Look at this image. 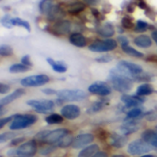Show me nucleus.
Masks as SVG:
<instances>
[{
    "instance_id": "f257e3e1",
    "label": "nucleus",
    "mask_w": 157,
    "mask_h": 157,
    "mask_svg": "<svg viewBox=\"0 0 157 157\" xmlns=\"http://www.w3.org/2000/svg\"><path fill=\"white\" fill-rule=\"evenodd\" d=\"M112 87L121 93H127L132 88V80L123 75H121L116 68L112 69L109 73V77Z\"/></svg>"
},
{
    "instance_id": "f03ea898",
    "label": "nucleus",
    "mask_w": 157,
    "mask_h": 157,
    "mask_svg": "<svg viewBox=\"0 0 157 157\" xmlns=\"http://www.w3.org/2000/svg\"><path fill=\"white\" fill-rule=\"evenodd\" d=\"M116 69L123 75L132 79H135L138 75H142L143 68L141 65L137 63H133L127 61H121L118 64Z\"/></svg>"
},
{
    "instance_id": "7ed1b4c3",
    "label": "nucleus",
    "mask_w": 157,
    "mask_h": 157,
    "mask_svg": "<svg viewBox=\"0 0 157 157\" xmlns=\"http://www.w3.org/2000/svg\"><path fill=\"white\" fill-rule=\"evenodd\" d=\"M38 118L35 115L32 114H25V115H17L16 118L13 120L11 122L9 128L10 130L17 131V130H21L28 128L34 124L37 121Z\"/></svg>"
},
{
    "instance_id": "20e7f679",
    "label": "nucleus",
    "mask_w": 157,
    "mask_h": 157,
    "mask_svg": "<svg viewBox=\"0 0 157 157\" xmlns=\"http://www.w3.org/2000/svg\"><path fill=\"white\" fill-rule=\"evenodd\" d=\"M57 97L63 101H80L86 98V93L81 89H63L57 92Z\"/></svg>"
},
{
    "instance_id": "39448f33",
    "label": "nucleus",
    "mask_w": 157,
    "mask_h": 157,
    "mask_svg": "<svg viewBox=\"0 0 157 157\" xmlns=\"http://www.w3.org/2000/svg\"><path fill=\"white\" fill-rule=\"evenodd\" d=\"M117 41L113 39L96 40L88 46V49L94 52H105L113 51L117 48Z\"/></svg>"
},
{
    "instance_id": "423d86ee",
    "label": "nucleus",
    "mask_w": 157,
    "mask_h": 157,
    "mask_svg": "<svg viewBox=\"0 0 157 157\" xmlns=\"http://www.w3.org/2000/svg\"><path fill=\"white\" fill-rule=\"evenodd\" d=\"M153 146L143 139L135 140L132 142L128 146V153L132 155H140L152 151Z\"/></svg>"
},
{
    "instance_id": "0eeeda50",
    "label": "nucleus",
    "mask_w": 157,
    "mask_h": 157,
    "mask_svg": "<svg viewBox=\"0 0 157 157\" xmlns=\"http://www.w3.org/2000/svg\"><path fill=\"white\" fill-rule=\"evenodd\" d=\"M50 81V78L46 75H30L23 78L20 81V84L24 87H35L40 86L47 84Z\"/></svg>"
},
{
    "instance_id": "6e6552de",
    "label": "nucleus",
    "mask_w": 157,
    "mask_h": 157,
    "mask_svg": "<svg viewBox=\"0 0 157 157\" xmlns=\"http://www.w3.org/2000/svg\"><path fill=\"white\" fill-rule=\"evenodd\" d=\"M27 105L33 108L39 113H48L54 107L53 101L48 99H31L27 101Z\"/></svg>"
},
{
    "instance_id": "1a4fd4ad",
    "label": "nucleus",
    "mask_w": 157,
    "mask_h": 157,
    "mask_svg": "<svg viewBox=\"0 0 157 157\" xmlns=\"http://www.w3.org/2000/svg\"><path fill=\"white\" fill-rule=\"evenodd\" d=\"M37 152V144L35 141H29L21 144L17 150L16 155L18 157H32L35 155Z\"/></svg>"
},
{
    "instance_id": "9d476101",
    "label": "nucleus",
    "mask_w": 157,
    "mask_h": 157,
    "mask_svg": "<svg viewBox=\"0 0 157 157\" xmlns=\"http://www.w3.org/2000/svg\"><path fill=\"white\" fill-rule=\"evenodd\" d=\"M88 91L92 94L98 96H109L111 93L110 86L103 82H96L88 87Z\"/></svg>"
},
{
    "instance_id": "9b49d317",
    "label": "nucleus",
    "mask_w": 157,
    "mask_h": 157,
    "mask_svg": "<svg viewBox=\"0 0 157 157\" xmlns=\"http://www.w3.org/2000/svg\"><path fill=\"white\" fill-rule=\"evenodd\" d=\"M94 141V135L91 133H83L77 135L75 138H74L72 147L74 149H81L89 144H91Z\"/></svg>"
},
{
    "instance_id": "f8f14e48",
    "label": "nucleus",
    "mask_w": 157,
    "mask_h": 157,
    "mask_svg": "<svg viewBox=\"0 0 157 157\" xmlns=\"http://www.w3.org/2000/svg\"><path fill=\"white\" fill-rule=\"evenodd\" d=\"M68 134V131L66 129H57L49 133V135L45 139V143L49 144H57L65 135Z\"/></svg>"
},
{
    "instance_id": "ddd939ff",
    "label": "nucleus",
    "mask_w": 157,
    "mask_h": 157,
    "mask_svg": "<svg viewBox=\"0 0 157 157\" xmlns=\"http://www.w3.org/2000/svg\"><path fill=\"white\" fill-rule=\"evenodd\" d=\"M81 111L76 105H66L61 109V114L67 120H75L79 117Z\"/></svg>"
},
{
    "instance_id": "4468645a",
    "label": "nucleus",
    "mask_w": 157,
    "mask_h": 157,
    "mask_svg": "<svg viewBox=\"0 0 157 157\" xmlns=\"http://www.w3.org/2000/svg\"><path fill=\"white\" fill-rule=\"evenodd\" d=\"M52 32L57 35L68 34L71 30V22L68 20H59L52 26Z\"/></svg>"
},
{
    "instance_id": "2eb2a0df",
    "label": "nucleus",
    "mask_w": 157,
    "mask_h": 157,
    "mask_svg": "<svg viewBox=\"0 0 157 157\" xmlns=\"http://www.w3.org/2000/svg\"><path fill=\"white\" fill-rule=\"evenodd\" d=\"M121 101L129 108H136L144 102V98L140 96H131V95H123L121 97Z\"/></svg>"
},
{
    "instance_id": "dca6fc26",
    "label": "nucleus",
    "mask_w": 157,
    "mask_h": 157,
    "mask_svg": "<svg viewBox=\"0 0 157 157\" xmlns=\"http://www.w3.org/2000/svg\"><path fill=\"white\" fill-rule=\"evenodd\" d=\"M140 129L139 123L134 121V119H132V121H127L124 122L121 127V132L123 135H129L132 133H134Z\"/></svg>"
},
{
    "instance_id": "f3484780",
    "label": "nucleus",
    "mask_w": 157,
    "mask_h": 157,
    "mask_svg": "<svg viewBox=\"0 0 157 157\" xmlns=\"http://www.w3.org/2000/svg\"><path fill=\"white\" fill-rule=\"evenodd\" d=\"M24 94H25V90H24L23 88H18V89L15 90L14 92H12V93L9 94L8 96H6V97L1 98V100H0V107L3 108L4 106L10 104V103L13 102L14 100H16V99L19 98L20 97H22Z\"/></svg>"
},
{
    "instance_id": "a211bd4d",
    "label": "nucleus",
    "mask_w": 157,
    "mask_h": 157,
    "mask_svg": "<svg viewBox=\"0 0 157 157\" xmlns=\"http://www.w3.org/2000/svg\"><path fill=\"white\" fill-rule=\"evenodd\" d=\"M97 32L99 36L104 38H110L115 34V29L112 24L104 23L97 28Z\"/></svg>"
},
{
    "instance_id": "6ab92c4d",
    "label": "nucleus",
    "mask_w": 157,
    "mask_h": 157,
    "mask_svg": "<svg viewBox=\"0 0 157 157\" xmlns=\"http://www.w3.org/2000/svg\"><path fill=\"white\" fill-rule=\"evenodd\" d=\"M142 139L153 147L157 148V132L153 130H146L142 134Z\"/></svg>"
},
{
    "instance_id": "aec40b11",
    "label": "nucleus",
    "mask_w": 157,
    "mask_h": 157,
    "mask_svg": "<svg viewBox=\"0 0 157 157\" xmlns=\"http://www.w3.org/2000/svg\"><path fill=\"white\" fill-rule=\"evenodd\" d=\"M69 41L73 45H75L76 47H79V48L85 47L86 45V37L83 34L78 33V32L71 34L70 37H69Z\"/></svg>"
},
{
    "instance_id": "412c9836",
    "label": "nucleus",
    "mask_w": 157,
    "mask_h": 157,
    "mask_svg": "<svg viewBox=\"0 0 157 157\" xmlns=\"http://www.w3.org/2000/svg\"><path fill=\"white\" fill-rule=\"evenodd\" d=\"M134 44L141 48H149L152 46V40L147 35H140L136 37L133 40Z\"/></svg>"
},
{
    "instance_id": "4be33fe9",
    "label": "nucleus",
    "mask_w": 157,
    "mask_h": 157,
    "mask_svg": "<svg viewBox=\"0 0 157 157\" xmlns=\"http://www.w3.org/2000/svg\"><path fill=\"white\" fill-rule=\"evenodd\" d=\"M127 144V139L124 135L112 134L110 136V144L116 148H122Z\"/></svg>"
},
{
    "instance_id": "5701e85b",
    "label": "nucleus",
    "mask_w": 157,
    "mask_h": 157,
    "mask_svg": "<svg viewBox=\"0 0 157 157\" xmlns=\"http://www.w3.org/2000/svg\"><path fill=\"white\" fill-rule=\"evenodd\" d=\"M98 150H99L98 145H97V144L89 145V146L86 147L85 149H83L78 154V157H93L97 153L99 152Z\"/></svg>"
},
{
    "instance_id": "b1692460",
    "label": "nucleus",
    "mask_w": 157,
    "mask_h": 157,
    "mask_svg": "<svg viewBox=\"0 0 157 157\" xmlns=\"http://www.w3.org/2000/svg\"><path fill=\"white\" fill-rule=\"evenodd\" d=\"M63 16V11L62 10V8L60 6H56V5H54L52 6V8L47 15V17L50 20H57L60 17H62Z\"/></svg>"
},
{
    "instance_id": "393cba45",
    "label": "nucleus",
    "mask_w": 157,
    "mask_h": 157,
    "mask_svg": "<svg viewBox=\"0 0 157 157\" xmlns=\"http://www.w3.org/2000/svg\"><path fill=\"white\" fill-rule=\"evenodd\" d=\"M86 8V5L82 2H74L68 6V12L72 15L78 14Z\"/></svg>"
},
{
    "instance_id": "a878e982",
    "label": "nucleus",
    "mask_w": 157,
    "mask_h": 157,
    "mask_svg": "<svg viewBox=\"0 0 157 157\" xmlns=\"http://www.w3.org/2000/svg\"><path fill=\"white\" fill-rule=\"evenodd\" d=\"M154 92V87L152 85L150 84H144V85H141L137 90H136V94L137 96H140V97H144V96H147V95H150Z\"/></svg>"
},
{
    "instance_id": "bb28decb",
    "label": "nucleus",
    "mask_w": 157,
    "mask_h": 157,
    "mask_svg": "<svg viewBox=\"0 0 157 157\" xmlns=\"http://www.w3.org/2000/svg\"><path fill=\"white\" fill-rule=\"evenodd\" d=\"M47 62H48V63L52 66V68L55 72H57V73H64V72H66V70H67L66 65H64V64L62 63L55 62V61H54L53 59H52V58H47Z\"/></svg>"
},
{
    "instance_id": "cd10ccee",
    "label": "nucleus",
    "mask_w": 157,
    "mask_h": 157,
    "mask_svg": "<svg viewBox=\"0 0 157 157\" xmlns=\"http://www.w3.org/2000/svg\"><path fill=\"white\" fill-rule=\"evenodd\" d=\"M121 49H122V51H123L125 53H127V54L130 55V56L138 57V58L144 57V53H143V52H141L135 50L134 48L129 46V44H127V45H122V46H121Z\"/></svg>"
},
{
    "instance_id": "c85d7f7f",
    "label": "nucleus",
    "mask_w": 157,
    "mask_h": 157,
    "mask_svg": "<svg viewBox=\"0 0 157 157\" xmlns=\"http://www.w3.org/2000/svg\"><path fill=\"white\" fill-rule=\"evenodd\" d=\"M53 6L52 0H42L40 4V11L42 14L48 15Z\"/></svg>"
},
{
    "instance_id": "c756f323",
    "label": "nucleus",
    "mask_w": 157,
    "mask_h": 157,
    "mask_svg": "<svg viewBox=\"0 0 157 157\" xmlns=\"http://www.w3.org/2000/svg\"><path fill=\"white\" fill-rule=\"evenodd\" d=\"M48 124H59L63 121V117L59 114H52L45 119Z\"/></svg>"
},
{
    "instance_id": "7c9ffc66",
    "label": "nucleus",
    "mask_w": 157,
    "mask_h": 157,
    "mask_svg": "<svg viewBox=\"0 0 157 157\" xmlns=\"http://www.w3.org/2000/svg\"><path fill=\"white\" fill-rule=\"evenodd\" d=\"M29 67L27 65H24L23 63H17V64H13L9 67V72L13 73V74H17V73H23V72H27L29 71Z\"/></svg>"
},
{
    "instance_id": "2f4dec72",
    "label": "nucleus",
    "mask_w": 157,
    "mask_h": 157,
    "mask_svg": "<svg viewBox=\"0 0 157 157\" xmlns=\"http://www.w3.org/2000/svg\"><path fill=\"white\" fill-rule=\"evenodd\" d=\"M11 23L13 26H19V27H23L25 28L28 31H30V26L29 23L26 20H23L19 17H14L11 19Z\"/></svg>"
},
{
    "instance_id": "473e14b6",
    "label": "nucleus",
    "mask_w": 157,
    "mask_h": 157,
    "mask_svg": "<svg viewBox=\"0 0 157 157\" xmlns=\"http://www.w3.org/2000/svg\"><path fill=\"white\" fill-rule=\"evenodd\" d=\"M73 141H74V138L72 137V135L67 134V135H65V136L57 144V146H59V147H61V148H66V147H68L69 145H72Z\"/></svg>"
},
{
    "instance_id": "72a5a7b5",
    "label": "nucleus",
    "mask_w": 157,
    "mask_h": 157,
    "mask_svg": "<svg viewBox=\"0 0 157 157\" xmlns=\"http://www.w3.org/2000/svg\"><path fill=\"white\" fill-rule=\"evenodd\" d=\"M13 54V49L8 46V45H5L2 44L0 46V55L1 56H10Z\"/></svg>"
},
{
    "instance_id": "f704fd0d",
    "label": "nucleus",
    "mask_w": 157,
    "mask_h": 157,
    "mask_svg": "<svg viewBox=\"0 0 157 157\" xmlns=\"http://www.w3.org/2000/svg\"><path fill=\"white\" fill-rule=\"evenodd\" d=\"M142 114V109L139 108H132L128 113H127V119L132 120V119H136Z\"/></svg>"
},
{
    "instance_id": "c9c22d12",
    "label": "nucleus",
    "mask_w": 157,
    "mask_h": 157,
    "mask_svg": "<svg viewBox=\"0 0 157 157\" xmlns=\"http://www.w3.org/2000/svg\"><path fill=\"white\" fill-rule=\"evenodd\" d=\"M148 29V23L144 20H138L136 23V27L134 30L136 32H144Z\"/></svg>"
},
{
    "instance_id": "e433bc0d",
    "label": "nucleus",
    "mask_w": 157,
    "mask_h": 157,
    "mask_svg": "<svg viewBox=\"0 0 157 157\" xmlns=\"http://www.w3.org/2000/svg\"><path fill=\"white\" fill-rule=\"evenodd\" d=\"M14 138H16V134L14 132H5L0 135V143L3 144L7 140H12Z\"/></svg>"
},
{
    "instance_id": "4c0bfd02",
    "label": "nucleus",
    "mask_w": 157,
    "mask_h": 157,
    "mask_svg": "<svg viewBox=\"0 0 157 157\" xmlns=\"http://www.w3.org/2000/svg\"><path fill=\"white\" fill-rule=\"evenodd\" d=\"M121 24H122L123 28L128 29L133 28V22H132V18L129 17H124L122 18V20H121Z\"/></svg>"
},
{
    "instance_id": "58836bf2",
    "label": "nucleus",
    "mask_w": 157,
    "mask_h": 157,
    "mask_svg": "<svg viewBox=\"0 0 157 157\" xmlns=\"http://www.w3.org/2000/svg\"><path fill=\"white\" fill-rule=\"evenodd\" d=\"M11 17H10V16L9 15H6V16H4L2 18H1V23H2V25L5 27V28H7V29H10L13 25H12V23H11Z\"/></svg>"
},
{
    "instance_id": "ea45409f",
    "label": "nucleus",
    "mask_w": 157,
    "mask_h": 157,
    "mask_svg": "<svg viewBox=\"0 0 157 157\" xmlns=\"http://www.w3.org/2000/svg\"><path fill=\"white\" fill-rule=\"evenodd\" d=\"M102 108H103V103L102 102H95L88 110H89V112L95 113V112L100 111L102 109Z\"/></svg>"
},
{
    "instance_id": "a19ab883",
    "label": "nucleus",
    "mask_w": 157,
    "mask_h": 157,
    "mask_svg": "<svg viewBox=\"0 0 157 157\" xmlns=\"http://www.w3.org/2000/svg\"><path fill=\"white\" fill-rule=\"evenodd\" d=\"M51 132L50 131H43V132H40L39 133H37L36 135H35V139H37V140H39V141H42V142H44L45 141V139H46V137L49 135V133H50Z\"/></svg>"
},
{
    "instance_id": "79ce46f5",
    "label": "nucleus",
    "mask_w": 157,
    "mask_h": 157,
    "mask_svg": "<svg viewBox=\"0 0 157 157\" xmlns=\"http://www.w3.org/2000/svg\"><path fill=\"white\" fill-rule=\"evenodd\" d=\"M111 60H112V57L110 55H107V54L96 58V61L97 62H98V63H109V62H111Z\"/></svg>"
},
{
    "instance_id": "37998d69",
    "label": "nucleus",
    "mask_w": 157,
    "mask_h": 157,
    "mask_svg": "<svg viewBox=\"0 0 157 157\" xmlns=\"http://www.w3.org/2000/svg\"><path fill=\"white\" fill-rule=\"evenodd\" d=\"M16 116H17V115H12V116L7 117V118H2L1 121H0V129H2L7 122H9V121H12L13 119H15Z\"/></svg>"
},
{
    "instance_id": "c03bdc74",
    "label": "nucleus",
    "mask_w": 157,
    "mask_h": 157,
    "mask_svg": "<svg viewBox=\"0 0 157 157\" xmlns=\"http://www.w3.org/2000/svg\"><path fill=\"white\" fill-rule=\"evenodd\" d=\"M21 63H23L24 65H27V66H31L32 63L30 62V58H29V55H25L21 58Z\"/></svg>"
},
{
    "instance_id": "a18cd8bd",
    "label": "nucleus",
    "mask_w": 157,
    "mask_h": 157,
    "mask_svg": "<svg viewBox=\"0 0 157 157\" xmlns=\"http://www.w3.org/2000/svg\"><path fill=\"white\" fill-rule=\"evenodd\" d=\"M53 150H54V147H53V146H51V147H44V148H42V149L40 151V154L42 155H49L50 153H52Z\"/></svg>"
},
{
    "instance_id": "49530a36",
    "label": "nucleus",
    "mask_w": 157,
    "mask_h": 157,
    "mask_svg": "<svg viewBox=\"0 0 157 157\" xmlns=\"http://www.w3.org/2000/svg\"><path fill=\"white\" fill-rule=\"evenodd\" d=\"M9 91V86L7 85H5L3 83L0 84V93L1 94H6Z\"/></svg>"
},
{
    "instance_id": "de8ad7c7",
    "label": "nucleus",
    "mask_w": 157,
    "mask_h": 157,
    "mask_svg": "<svg viewBox=\"0 0 157 157\" xmlns=\"http://www.w3.org/2000/svg\"><path fill=\"white\" fill-rule=\"evenodd\" d=\"M118 40H119V42L121 44V46H122V45H127V44H129L128 39H127L126 37H124V36H120V37L118 38Z\"/></svg>"
},
{
    "instance_id": "09e8293b",
    "label": "nucleus",
    "mask_w": 157,
    "mask_h": 157,
    "mask_svg": "<svg viewBox=\"0 0 157 157\" xmlns=\"http://www.w3.org/2000/svg\"><path fill=\"white\" fill-rule=\"evenodd\" d=\"M146 119L149 120V121H155V120H157V114L155 112H150V113L147 115V118H146Z\"/></svg>"
},
{
    "instance_id": "8fccbe9b",
    "label": "nucleus",
    "mask_w": 157,
    "mask_h": 157,
    "mask_svg": "<svg viewBox=\"0 0 157 157\" xmlns=\"http://www.w3.org/2000/svg\"><path fill=\"white\" fill-rule=\"evenodd\" d=\"M42 92L46 95H52V94H57V92L53 89H51V88H45V89H42Z\"/></svg>"
},
{
    "instance_id": "3c124183",
    "label": "nucleus",
    "mask_w": 157,
    "mask_h": 157,
    "mask_svg": "<svg viewBox=\"0 0 157 157\" xmlns=\"http://www.w3.org/2000/svg\"><path fill=\"white\" fill-rule=\"evenodd\" d=\"M24 141V138H15L12 142H11V144L12 145H17L20 143H22Z\"/></svg>"
},
{
    "instance_id": "603ef678",
    "label": "nucleus",
    "mask_w": 157,
    "mask_h": 157,
    "mask_svg": "<svg viewBox=\"0 0 157 157\" xmlns=\"http://www.w3.org/2000/svg\"><path fill=\"white\" fill-rule=\"evenodd\" d=\"M93 157H109L108 156V155L106 154V153H104V152H98V153H97Z\"/></svg>"
},
{
    "instance_id": "864d4df0",
    "label": "nucleus",
    "mask_w": 157,
    "mask_h": 157,
    "mask_svg": "<svg viewBox=\"0 0 157 157\" xmlns=\"http://www.w3.org/2000/svg\"><path fill=\"white\" fill-rule=\"evenodd\" d=\"M152 38H153V40L156 42L157 44V29L156 30H154L152 32Z\"/></svg>"
},
{
    "instance_id": "5fc2aeb1",
    "label": "nucleus",
    "mask_w": 157,
    "mask_h": 157,
    "mask_svg": "<svg viewBox=\"0 0 157 157\" xmlns=\"http://www.w3.org/2000/svg\"><path fill=\"white\" fill-rule=\"evenodd\" d=\"M92 13H93V15H94L95 17H99V15H100V14H99V12H98L97 9H92Z\"/></svg>"
},
{
    "instance_id": "6e6d98bb",
    "label": "nucleus",
    "mask_w": 157,
    "mask_h": 157,
    "mask_svg": "<svg viewBox=\"0 0 157 157\" xmlns=\"http://www.w3.org/2000/svg\"><path fill=\"white\" fill-rule=\"evenodd\" d=\"M139 6H141L142 8H145V7H146L145 4H144L142 0H141V1H140V3H139Z\"/></svg>"
},
{
    "instance_id": "4d7b16f0",
    "label": "nucleus",
    "mask_w": 157,
    "mask_h": 157,
    "mask_svg": "<svg viewBox=\"0 0 157 157\" xmlns=\"http://www.w3.org/2000/svg\"><path fill=\"white\" fill-rule=\"evenodd\" d=\"M112 157H125L124 155H113Z\"/></svg>"
},
{
    "instance_id": "13d9d810",
    "label": "nucleus",
    "mask_w": 157,
    "mask_h": 157,
    "mask_svg": "<svg viewBox=\"0 0 157 157\" xmlns=\"http://www.w3.org/2000/svg\"><path fill=\"white\" fill-rule=\"evenodd\" d=\"M141 157H154L153 155H143V156Z\"/></svg>"
},
{
    "instance_id": "bf43d9fd",
    "label": "nucleus",
    "mask_w": 157,
    "mask_h": 157,
    "mask_svg": "<svg viewBox=\"0 0 157 157\" xmlns=\"http://www.w3.org/2000/svg\"><path fill=\"white\" fill-rule=\"evenodd\" d=\"M155 132H157V126H156V127H155Z\"/></svg>"
}]
</instances>
